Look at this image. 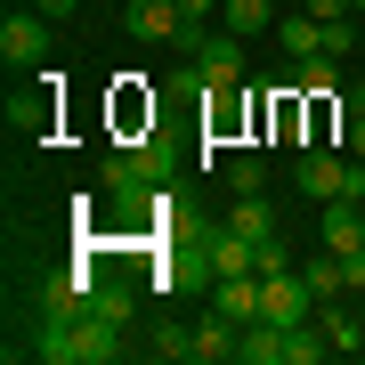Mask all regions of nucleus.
Masks as SVG:
<instances>
[{
    "label": "nucleus",
    "mask_w": 365,
    "mask_h": 365,
    "mask_svg": "<svg viewBox=\"0 0 365 365\" xmlns=\"http://www.w3.org/2000/svg\"><path fill=\"white\" fill-rule=\"evenodd\" d=\"M179 0H130V9H122V33L130 41H155V49H170V41H179Z\"/></svg>",
    "instance_id": "5"
},
{
    "label": "nucleus",
    "mask_w": 365,
    "mask_h": 365,
    "mask_svg": "<svg viewBox=\"0 0 365 365\" xmlns=\"http://www.w3.org/2000/svg\"><path fill=\"white\" fill-rule=\"evenodd\" d=\"M276 9H284V0H227L220 16H227V33L252 41V33H276Z\"/></svg>",
    "instance_id": "14"
},
{
    "label": "nucleus",
    "mask_w": 365,
    "mask_h": 365,
    "mask_svg": "<svg viewBox=\"0 0 365 365\" xmlns=\"http://www.w3.org/2000/svg\"><path fill=\"white\" fill-rule=\"evenodd\" d=\"M227 227H235V235H252V244H268V235H276V211H268V195H235Z\"/></svg>",
    "instance_id": "15"
},
{
    "label": "nucleus",
    "mask_w": 365,
    "mask_h": 365,
    "mask_svg": "<svg viewBox=\"0 0 365 365\" xmlns=\"http://www.w3.org/2000/svg\"><path fill=\"white\" fill-rule=\"evenodd\" d=\"M235 349H244V325H235V317H220V309H211L203 325H195V357H203V365H220V357H235Z\"/></svg>",
    "instance_id": "10"
},
{
    "label": "nucleus",
    "mask_w": 365,
    "mask_h": 365,
    "mask_svg": "<svg viewBox=\"0 0 365 365\" xmlns=\"http://www.w3.org/2000/svg\"><path fill=\"white\" fill-rule=\"evenodd\" d=\"M300 276H309V292H317V300L349 292V276H341V252H325V260H317V268H300Z\"/></svg>",
    "instance_id": "18"
},
{
    "label": "nucleus",
    "mask_w": 365,
    "mask_h": 365,
    "mask_svg": "<svg viewBox=\"0 0 365 365\" xmlns=\"http://www.w3.org/2000/svg\"><path fill=\"white\" fill-rule=\"evenodd\" d=\"M227 187H235V195H260V187H268V155H260V146L227 155Z\"/></svg>",
    "instance_id": "16"
},
{
    "label": "nucleus",
    "mask_w": 365,
    "mask_h": 365,
    "mask_svg": "<svg viewBox=\"0 0 365 365\" xmlns=\"http://www.w3.org/2000/svg\"><path fill=\"white\" fill-rule=\"evenodd\" d=\"M33 9H41V16H49V25H57V16H73L81 0H33Z\"/></svg>",
    "instance_id": "25"
},
{
    "label": "nucleus",
    "mask_w": 365,
    "mask_h": 365,
    "mask_svg": "<svg viewBox=\"0 0 365 365\" xmlns=\"http://www.w3.org/2000/svg\"><path fill=\"white\" fill-rule=\"evenodd\" d=\"M341 106H349V114H365V81H357V90H349V98H341Z\"/></svg>",
    "instance_id": "26"
},
{
    "label": "nucleus",
    "mask_w": 365,
    "mask_h": 365,
    "mask_svg": "<svg viewBox=\"0 0 365 365\" xmlns=\"http://www.w3.org/2000/svg\"><path fill=\"white\" fill-rule=\"evenodd\" d=\"M349 49H357V25H349V16H341V25H325V57H341V66H349Z\"/></svg>",
    "instance_id": "20"
},
{
    "label": "nucleus",
    "mask_w": 365,
    "mask_h": 365,
    "mask_svg": "<svg viewBox=\"0 0 365 365\" xmlns=\"http://www.w3.org/2000/svg\"><path fill=\"white\" fill-rule=\"evenodd\" d=\"M341 179H349V146H300L292 187H300L309 203H333V195H341Z\"/></svg>",
    "instance_id": "1"
},
{
    "label": "nucleus",
    "mask_w": 365,
    "mask_h": 365,
    "mask_svg": "<svg viewBox=\"0 0 365 365\" xmlns=\"http://www.w3.org/2000/svg\"><path fill=\"white\" fill-rule=\"evenodd\" d=\"M357 16H365V0H357Z\"/></svg>",
    "instance_id": "27"
},
{
    "label": "nucleus",
    "mask_w": 365,
    "mask_h": 365,
    "mask_svg": "<svg viewBox=\"0 0 365 365\" xmlns=\"http://www.w3.org/2000/svg\"><path fill=\"white\" fill-rule=\"evenodd\" d=\"M90 317H106V325H122V333H130V317H138V292L122 284V276H98V292H90Z\"/></svg>",
    "instance_id": "11"
},
{
    "label": "nucleus",
    "mask_w": 365,
    "mask_h": 365,
    "mask_svg": "<svg viewBox=\"0 0 365 365\" xmlns=\"http://www.w3.org/2000/svg\"><path fill=\"white\" fill-rule=\"evenodd\" d=\"M211 309L235 317V325H252L260 317V276H211Z\"/></svg>",
    "instance_id": "8"
},
{
    "label": "nucleus",
    "mask_w": 365,
    "mask_h": 365,
    "mask_svg": "<svg viewBox=\"0 0 365 365\" xmlns=\"http://www.w3.org/2000/svg\"><path fill=\"white\" fill-rule=\"evenodd\" d=\"M49 122H57V73H41L25 98H9V130L16 138H49Z\"/></svg>",
    "instance_id": "7"
},
{
    "label": "nucleus",
    "mask_w": 365,
    "mask_h": 365,
    "mask_svg": "<svg viewBox=\"0 0 365 365\" xmlns=\"http://www.w3.org/2000/svg\"><path fill=\"white\" fill-rule=\"evenodd\" d=\"M203 268L211 276H260V244L220 220V227H203Z\"/></svg>",
    "instance_id": "4"
},
{
    "label": "nucleus",
    "mask_w": 365,
    "mask_h": 365,
    "mask_svg": "<svg viewBox=\"0 0 365 365\" xmlns=\"http://www.w3.org/2000/svg\"><path fill=\"white\" fill-rule=\"evenodd\" d=\"M300 9H309L317 25H341V16H357V0H300Z\"/></svg>",
    "instance_id": "21"
},
{
    "label": "nucleus",
    "mask_w": 365,
    "mask_h": 365,
    "mask_svg": "<svg viewBox=\"0 0 365 365\" xmlns=\"http://www.w3.org/2000/svg\"><path fill=\"white\" fill-rule=\"evenodd\" d=\"M235 122H244V90L227 81V90H211V106H203V130H211V138H227Z\"/></svg>",
    "instance_id": "17"
},
{
    "label": "nucleus",
    "mask_w": 365,
    "mask_h": 365,
    "mask_svg": "<svg viewBox=\"0 0 365 365\" xmlns=\"http://www.w3.org/2000/svg\"><path fill=\"white\" fill-rule=\"evenodd\" d=\"M317 325H325V341H333V357H357L365 349V325L349 309H333V300H317Z\"/></svg>",
    "instance_id": "13"
},
{
    "label": "nucleus",
    "mask_w": 365,
    "mask_h": 365,
    "mask_svg": "<svg viewBox=\"0 0 365 365\" xmlns=\"http://www.w3.org/2000/svg\"><path fill=\"white\" fill-rule=\"evenodd\" d=\"M333 203H365V155H349V179H341Z\"/></svg>",
    "instance_id": "22"
},
{
    "label": "nucleus",
    "mask_w": 365,
    "mask_h": 365,
    "mask_svg": "<svg viewBox=\"0 0 365 365\" xmlns=\"http://www.w3.org/2000/svg\"><path fill=\"white\" fill-rule=\"evenodd\" d=\"M341 146H349V155H365V114H349V130H341Z\"/></svg>",
    "instance_id": "24"
},
{
    "label": "nucleus",
    "mask_w": 365,
    "mask_h": 365,
    "mask_svg": "<svg viewBox=\"0 0 365 365\" xmlns=\"http://www.w3.org/2000/svg\"><path fill=\"white\" fill-rule=\"evenodd\" d=\"M276 49H284L292 66H309V57H325V25H317V16H276Z\"/></svg>",
    "instance_id": "9"
},
{
    "label": "nucleus",
    "mask_w": 365,
    "mask_h": 365,
    "mask_svg": "<svg viewBox=\"0 0 365 365\" xmlns=\"http://www.w3.org/2000/svg\"><path fill=\"white\" fill-rule=\"evenodd\" d=\"M220 9H227V0H179V16H195V25H211Z\"/></svg>",
    "instance_id": "23"
},
{
    "label": "nucleus",
    "mask_w": 365,
    "mask_h": 365,
    "mask_svg": "<svg viewBox=\"0 0 365 365\" xmlns=\"http://www.w3.org/2000/svg\"><path fill=\"white\" fill-rule=\"evenodd\" d=\"M357 357H365V349H357Z\"/></svg>",
    "instance_id": "28"
},
{
    "label": "nucleus",
    "mask_w": 365,
    "mask_h": 365,
    "mask_svg": "<svg viewBox=\"0 0 365 365\" xmlns=\"http://www.w3.org/2000/svg\"><path fill=\"white\" fill-rule=\"evenodd\" d=\"M195 73H203V90H227V81H244V33L211 25V41H203V57H195Z\"/></svg>",
    "instance_id": "6"
},
{
    "label": "nucleus",
    "mask_w": 365,
    "mask_h": 365,
    "mask_svg": "<svg viewBox=\"0 0 365 365\" xmlns=\"http://www.w3.org/2000/svg\"><path fill=\"white\" fill-rule=\"evenodd\" d=\"M146 349H155V357H170V365H179V357H195V333H179V325H163L155 341H146Z\"/></svg>",
    "instance_id": "19"
},
{
    "label": "nucleus",
    "mask_w": 365,
    "mask_h": 365,
    "mask_svg": "<svg viewBox=\"0 0 365 365\" xmlns=\"http://www.w3.org/2000/svg\"><path fill=\"white\" fill-rule=\"evenodd\" d=\"M0 57H9V73H41V66H49V16L16 9L9 25H0Z\"/></svg>",
    "instance_id": "2"
},
{
    "label": "nucleus",
    "mask_w": 365,
    "mask_h": 365,
    "mask_svg": "<svg viewBox=\"0 0 365 365\" xmlns=\"http://www.w3.org/2000/svg\"><path fill=\"white\" fill-rule=\"evenodd\" d=\"M260 317H268V325H309V317H317L309 276H300V268H284V276H260Z\"/></svg>",
    "instance_id": "3"
},
{
    "label": "nucleus",
    "mask_w": 365,
    "mask_h": 365,
    "mask_svg": "<svg viewBox=\"0 0 365 365\" xmlns=\"http://www.w3.org/2000/svg\"><path fill=\"white\" fill-rule=\"evenodd\" d=\"M325 252H365V211L357 203H325Z\"/></svg>",
    "instance_id": "12"
}]
</instances>
